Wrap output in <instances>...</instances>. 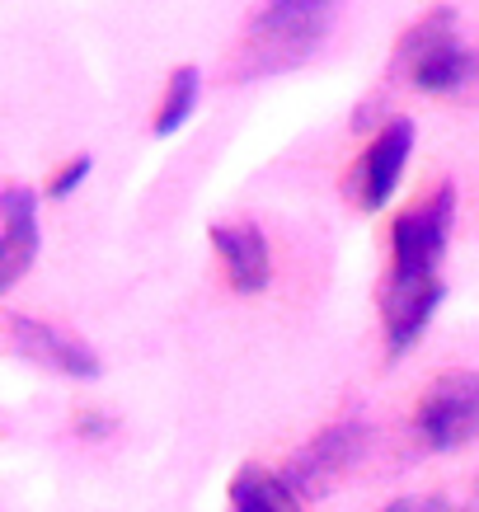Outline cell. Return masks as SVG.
I'll list each match as a JSON object with an SVG mask.
<instances>
[{
  "mask_svg": "<svg viewBox=\"0 0 479 512\" xmlns=\"http://www.w3.org/2000/svg\"><path fill=\"white\" fill-rule=\"evenodd\" d=\"M451 212H456V193L447 184L423 193L414 207H404L395 226H390V282L381 296V315H386V343L390 357H400L414 348V339L428 329L437 301H442V254H447L451 235Z\"/></svg>",
  "mask_w": 479,
  "mask_h": 512,
  "instance_id": "cell-1",
  "label": "cell"
},
{
  "mask_svg": "<svg viewBox=\"0 0 479 512\" xmlns=\"http://www.w3.org/2000/svg\"><path fill=\"white\" fill-rule=\"evenodd\" d=\"M339 0H259L245 24V71H292L325 43Z\"/></svg>",
  "mask_w": 479,
  "mask_h": 512,
  "instance_id": "cell-2",
  "label": "cell"
},
{
  "mask_svg": "<svg viewBox=\"0 0 479 512\" xmlns=\"http://www.w3.org/2000/svg\"><path fill=\"white\" fill-rule=\"evenodd\" d=\"M400 57L414 90L437 94V99H479V52L461 43L451 10H433L428 19H418L404 33Z\"/></svg>",
  "mask_w": 479,
  "mask_h": 512,
  "instance_id": "cell-3",
  "label": "cell"
},
{
  "mask_svg": "<svg viewBox=\"0 0 479 512\" xmlns=\"http://www.w3.org/2000/svg\"><path fill=\"white\" fill-rule=\"evenodd\" d=\"M414 428L433 451L465 447L479 437V372L437 376L414 409Z\"/></svg>",
  "mask_w": 479,
  "mask_h": 512,
  "instance_id": "cell-4",
  "label": "cell"
},
{
  "mask_svg": "<svg viewBox=\"0 0 479 512\" xmlns=\"http://www.w3.org/2000/svg\"><path fill=\"white\" fill-rule=\"evenodd\" d=\"M409 151H414V123H409V118H390V123L376 132V141L362 151V160H357V202H362L367 212H376V207L390 202Z\"/></svg>",
  "mask_w": 479,
  "mask_h": 512,
  "instance_id": "cell-5",
  "label": "cell"
},
{
  "mask_svg": "<svg viewBox=\"0 0 479 512\" xmlns=\"http://www.w3.org/2000/svg\"><path fill=\"white\" fill-rule=\"evenodd\" d=\"M207 235H212V249L221 254L226 282L235 292L249 296L273 282V254H268V240H263L259 226H249V221H217Z\"/></svg>",
  "mask_w": 479,
  "mask_h": 512,
  "instance_id": "cell-6",
  "label": "cell"
},
{
  "mask_svg": "<svg viewBox=\"0 0 479 512\" xmlns=\"http://www.w3.org/2000/svg\"><path fill=\"white\" fill-rule=\"evenodd\" d=\"M10 339H15V348L24 357L43 362V367H52V372L76 376V381H94V376H99V357H94L80 339H71V334H62V329L43 325V320L15 315V320H10Z\"/></svg>",
  "mask_w": 479,
  "mask_h": 512,
  "instance_id": "cell-7",
  "label": "cell"
},
{
  "mask_svg": "<svg viewBox=\"0 0 479 512\" xmlns=\"http://www.w3.org/2000/svg\"><path fill=\"white\" fill-rule=\"evenodd\" d=\"M5 212V235H0V287H15L29 273L33 254H38V198L29 188L10 184L0 198Z\"/></svg>",
  "mask_w": 479,
  "mask_h": 512,
  "instance_id": "cell-8",
  "label": "cell"
},
{
  "mask_svg": "<svg viewBox=\"0 0 479 512\" xmlns=\"http://www.w3.org/2000/svg\"><path fill=\"white\" fill-rule=\"evenodd\" d=\"M357 442H362L357 423H339V428L320 433L301 456H296V475L287 484H292L296 494H320V489H329L343 470L353 466Z\"/></svg>",
  "mask_w": 479,
  "mask_h": 512,
  "instance_id": "cell-9",
  "label": "cell"
},
{
  "mask_svg": "<svg viewBox=\"0 0 479 512\" xmlns=\"http://www.w3.org/2000/svg\"><path fill=\"white\" fill-rule=\"evenodd\" d=\"M231 512H301V494L263 466H245L231 480Z\"/></svg>",
  "mask_w": 479,
  "mask_h": 512,
  "instance_id": "cell-10",
  "label": "cell"
},
{
  "mask_svg": "<svg viewBox=\"0 0 479 512\" xmlns=\"http://www.w3.org/2000/svg\"><path fill=\"white\" fill-rule=\"evenodd\" d=\"M193 109H198V66H174L170 85H165V99H160V109H155V132H160V137L179 132V127L193 118Z\"/></svg>",
  "mask_w": 479,
  "mask_h": 512,
  "instance_id": "cell-11",
  "label": "cell"
},
{
  "mask_svg": "<svg viewBox=\"0 0 479 512\" xmlns=\"http://www.w3.org/2000/svg\"><path fill=\"white\" fill-rule=\"evenodd\" d=\"M85 174H90V156L66 160L62 170L52 174V184H47V198H66L71 188H80V184H85Z\"/></svg>",
  "mask_w": 479,
  "mask_h": 512,
  "instance_id": "cell-12",
  "label": "cell"
},
{
  "mask_svg": "<svg viewBox=\"0 0 479 512\" xmlns=\"http://www.w3.org/2000/svg\"><path fill=\"white\" fill-rule=\"evenodd\" d=\"M386 512H456V508H447L442 498H400V503H390Z\"/></svg>",
  "mask_w": 479,
  "mask_h": 512,
  "instance_id": "cell-13",
  "label": "cell"
},
{
  "mask_svg": "<svg viewBox=\"0 0 479 512\" xmlns=\"http://www.w3.org/2000/svg\"><path fill=\"white\" fill-rule=\"evenodd\" d=\"M76 433L99 437V433H109V428H104V419H99V414H80V419H76Z\"/></svg>",
  "mask_w": 479,
  "mask_h": 512,
  "instance_id": "cell-14",
  "label": "cell"
},
{
  "mask_svg": "<svg viewBox=\"0 0 479 512\" xmlns=\"http://www.w3.org/2000/svg\"><path fill=\"white\" fill-rule=\"evenodd\" d=\"M470 512H479V484H475V498H470Z\"/></svg>",
  "mask_w": 479,
  "mask_h": 512,
  "instance_id": "cell-15",
  "label": "cell"
}]
</instances>
